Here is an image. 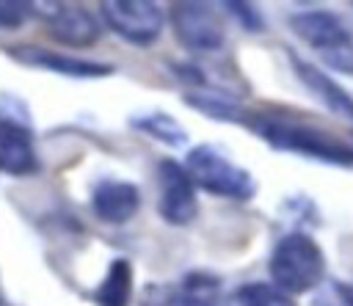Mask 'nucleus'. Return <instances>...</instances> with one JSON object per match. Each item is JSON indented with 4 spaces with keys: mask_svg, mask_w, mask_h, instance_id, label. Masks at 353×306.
<instances>
[{
    "mask_svg": "<svg viewBox=\"0 0 353 306\" xmlns=\"http://www.w3.org/2000/svg\"><path fill=\"white\" fill-rule=\"evenodd\" d=\"M243 124L251 127L262 141H268L279 152H292V154H303L320 163L353 168V146H345L342 141H336L334 135L312 124H301V121L281 119L273 113H248Z\"/></svg>",
    "mask_w": 353,
    "mask_h": 306,
    "instance_id": "f257e3e1",
    "label": "nucleus"
},
{
    "mask_svg": "<svg viewBox=\"0 0 353 306\" xmlns=\"http://www.w3.org/2000/svg\"><path fill=\"white\" fill-rule=\"evenodd\" d=\"M268 273L279 289L287 295H301L323 284L325 278V254L303 232L284 234L268 262Z\"/></svg>",
    "mask_w": 353,
    "mask_h": 306,
    "instance_id": "f03ea898",
    "label": "nucleus"
},
{
    "mask_svg": "<svg viewBox=\"0 0 353 306\" xmlns=\"http://www.w3.org/2000/svg\"><path fill=\"white\" fill-rule=\"evenodd\" d=\"M290 30L320 55V61L342 74H353V36L345 28V22L323 8L314 11H298L287 19Z\"/></svg>",
    "mask_w": 353,
    "mask_h": 306,
    "instance_id": "7ed1b4c3",
    "label": "nucleus"
},
{
    "mask_svg": "<svg viewBox=\"0 0 353 306\" xmlns=\"http://www.w3.org/2000/svg\"><path fill=\"white\" fill-rule=\"evenodd\" d=\"M185 168L193 185L212 196H223L234 201H251L256 196V179L212 143L193 146L185 157Z\"/></svg>",
    "mask_w": 353,
    "mask_h": 306,
    "instance_id": "20e7f679",
    "label": "nucleus"
},
{
    "mask_svg": "<svg viewBox=\"0 0 353 306\" xmlns=\"http://www.w3.org/2000/svg\"><path fill=\"white\" fill-rule=\"evenodd\" d=\"M99 11L105 25L135 47H152L165 28L163 8L149 0H105Z\"/></svg>",
    "mask_w": 353,
    "mask_h": 306,
    "instance_id": "39448f33",
    "label": "nucleus"
},
{
    "mask_svg": "<svg viewBox=\"0 0 353 306\" xmlns=\"http://www.w3.org/2000/svg\"><path fill=\"white\" fill-rule=\"evenodd\" d=\"M168 19L179 44L193 52H215L226 41L223 25L215 8L207 3H174Z\"/></svg>",
    "mask_w": 353,
    "mask_h": 306,
    "instance_id": "423d86ee",
    "label": "nucleus"
},
{
    "mask_svg": "<svg viewBox=\"0 0 353 306\" xmlns=\"http://www.w3.org/2000/svg\"><path fill=\"white\" fill-rule=\"evenodd\" d=\"M157 179H160V201H157L160 218L171 226H188L199 215L196 185L188 168L171 157H163L157 163Z\"/></svg>",
    "mask_w": 353,
    "mask_h": 306,
    "instance_id": "0eeeda50",
    "label": "nucleus"
},
{
    "mask_svg": "<svg viewBox=\"0 0 353 306\" xmlns=\"http://www.w3.org/2000/svg\"><path fill=\"white\" fill-rule=\"evenodd\" d=\"M36 11H47L39 14L52 39H58L61 44L69 47H91L99 39V22L91 11H85L83 6H69V3H36Z\"/></svg>",
    "mask_w": 353,
    "mask_h": 306,
    "instance_id": "6e6552de",
    "label": "nucleus"
},
{
    "mask_svg": "<svg viewBox=\"0 0 353 306\" xmlns=\"http://www.w3.org/2000/svg\"><path fill=\"white\" fill-rule=\"evenodd\" d=\"M0 171L11 176H28L39 171L36 138L28 124L0 116Z\"/></svg>",
    "mask_w": 353,
    "mask_h": 306,
    "instance_id": "1a4fd4ad",
    "label": "nucleus"
},
{
    "mask_svg": "<svg viewBox=\"0 0 353 306\" xmlns=\"http://www.w3.org/2000/svg\"><path fill=\"white\" fill-rule=\"evenodd\" d=\"M141 207V193L127 179H105L91 193V210L102 223L121 226L135 218Z\"/></svg>",
    "mask_w": 353,
    "mask_h": 306,
    "instance_id": "9d476101",
    "label": "nucleus"
},
{
    "mask_svg": "<svg viewBox=\"0 0 353 306\" xmlns=\"http://www.w3.org/2000/svg\"><path fill=\"white\" fill-rule=\"evenodd\" d=\"M8 55L19 63L28 66H39L47 72H58L63 77H74V80H91V77H105L113 72V66L108 63H94L85 58H72V55H61L52 50H41V47H14L8 50Z\"/></svg>",
    "mask_w": 353,
    "mask_h": 306,
    "instance_id": "9b49d317",
    "label": "nucleus"
},
{
    "mask_svg": "<svg viewBox=\"0 0 353 306\" xmlns=\"http://www.w3.org/2000/svg\"><path fill=\"white\" fill-rule=\"evenodd\" d=\"M290 63H292V72L298 74V80L303 83V88H306L314 99H320L334 116H339V119H345V121L353 124V96H350L336 80H331V77H328L325 72H320L317 66L301 61L295 52H290Z\"/></svg>",
    "mask_w": 353,
    "mask_h": 306,
    "instance_id": "f8f14e48",
    "label": "nucleus"
},
{
    "mask_svg": "<svg viewBox=\"0 0 353 306\" xmlns=\"http://www.w3.org/2000/svg\"><path fill=\"white\" fill-rule=\"evenodd\" d=\"M221 298V278L204 270L185 273L168 292L163 306H215Z\"/></svg>",
    "mask_w": 353,
    "mask_h": 306,
    "instance_id": "ddd939ff",
    "label": "nucleus"
},
{
    "mask_svg": "<svg viewBox=\"0 0 353 306\" xmlns=\"http://www.w3.org/2000/svg\"><path fill=\"white\" fill-rule=\"evenodd\" d=\"M91 298L97 306H130V300H132V265L124 256H116L108 265L105 278L99 281V287L94 289Z\"/></svg>",
    "mask_w": 353,
    "mask_h": 306,
    "instance_id": "4468645a",
    "label": "nucleus"
},
{
    "mask_svg": "<svg viewBox=\"0 0 353 306\" xmlns=\"http://www.w3.org/2000/svg\"><path fill=\"white\" fill-rule=\"evenodd\" d=\"M130 124H132V130H141V132H146L149 138H154L165 146H188V132L182 130V124L174 116L163 113V110L138 113V116L130 119Z\"/></svg>",
    "mask_w": 353,
    "mask_h": 306,
    "instance_id": "2eb2a0df",
    "label": "nucleus"
},
{
    "mask_svg": "<svg viewBox=\"0 0 353 306\" xmlns=\"http://www.w3.org/2000/svg\"><path fill=\"white\" fill-rule=\"evenodd\" d=\"M185 102L193 108V110H199V113H204V116H212V119H226V121H245V116H248V110H243V105L240 102H234V99H229V96H218V94H185Z\"/></svg>",
    "mask_w": 353,
    "mask_h": 306,
    "instance_id": "dca6fc26",
    "label": "nucleus"
},
{
    "mask_svg": "<svg viewBox=\"0 0 353 306\" xmlns=\"http://www.w3.org/2000/svg\"><path fill=\"white\" fill-rule=\"evenodd\" d=\"M237 300H240V306H298L292 300V295H287L276 284H265V281H254V284L240 287Z\"/></svg>",
    "mask_w": 353,
    "mask_h": 306,
    "instance_id": "f3484780",
    "label": "nucleus"
},
{
    "mask_svg": "<svg viewBox=\"0 0 353 306\" xmlns=\"http://www.w3.org/2000/svg\"><path fill=\"white\" fill-rule=\"evenodd\" d=\"M36 17L33 3H19V0H0V28L3 30H17L22 22Z\"/></svg>",
    "mask_w": 353,
    "mask_h": 306,
    "instance_id": "a211bd4d",
    "label": "nucleus"
},
{
    "mask_svg": "<svg viewBox=\"0 0 353 306\" xmlns=\"http://www.w3.org/2000/svg\"><path fill=\"white\" fill-rule=\"evenodd\" d=\"M314 306H353V287L350 284H339L331 281L320 289Z\"/></svg>",
    "mask_w": 353,
    "mask_h": 306,
    "instance_id": "6ab92c4d",
    "label": "nucleus"
},
{
    "mask_svg": "<svg viewBox=\"0 0 353 306\" xmlns=\"http://www.w3.org/2000/svg\"><path fill=\"white\" fill-rule=\"evenodd\" d=\"M223 8L245 28V30H251V33H259L262 28H265V22H262V14L254 8V6H248V3H223Z\"/></svg>",
    "mask_w": 353,
    "mask_h": 306,
    "instance_id": "aec40b11",
    "label": "nucleus"
},
{
    "mask_svg": "<svg viewBox=\"0 0 353 306\" xmlns=\"http://www.w3.org/2000/svg\"><path fill=\"white\" fill-rule=\"evenodd\" d=\"M0 306H3V292H0Z\"/></svg>",
    "mask_w": 353,
    "mask_h": 306,
    "instance_id": "412c9836",
    "label": "nucleus"
}]
</instances>
